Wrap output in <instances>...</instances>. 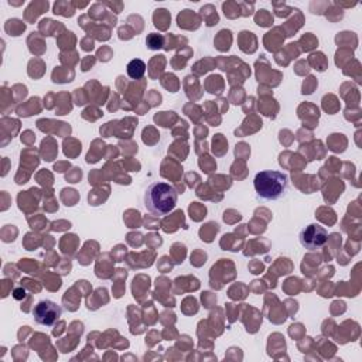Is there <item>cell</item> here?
<instances>
[{
	"mask_svg": "<svg viewBox=\"0 0 362 362\" xmlns=\"http://www.w3.org/2000/svg\"><path fill=\"white\" fill-rule=\"evenodd\" d=\"M179 200V193L176 188L167 183L163 181H155L152 183L148 190L144 191V207L146 209L156 216H165L169 212H172Z\"/></svg>",
	"mask_w": 362,
	"mask_h": 362,
	"instance_id": "1",
	"label": "cell"
},
{
	"mask_svg": "<svg viewBox=\"0 0 362 362\" xmlns=\"http://www.w3.org/2000/svg\"><path fill=\"white\" fill-rule=\"evenodd\" d=\"M253 187L260 200L276 201L284 197L288 188V176L283 172L265 170L255 176Z\"/></svg>",
	"mask_w": 362,
	"mask_h": 362,
	"instance_id": "2",
	"label": "cell"
},
{
	"mask_svg": "<svg viewBox=\"0 0 362 362\" xmlns=\"http://www.w3.org/2000/svg\"><path fill=\"white\" fill-rule=\"evenodd\" d=\"M62 316V309L51 300H41L33 309L34 321L39 326L53 327Z\"/></svg>",
	"mask_w": 362,
	"mask_h": 362,
	"instance_id": "3",
	"label": "cell"
},
{
	"mask_svg": "<svg viewBox=\"0 0 362 362\" xmlns=\"http://www.w3.org/2000/svg\"><path fill=\"white\" fill-rule=\"evenodd\" d=\"M300 244L309 251H317L327 244L328 231L320 224H310L300 231Z\"/></svg>",
	"mask_w": 362,
	"mask_h": 362,
	"instance_id": "4",
	"label": "cell"
},
{
	"mask_svg": "<svg viewBox=\"0 0 362 362\" xmlns=\"http://www.w3.org/2000/svg\"><path fill=\"white\" fill-rule=\"evenodd\" d=\"M126 72H127L129 78H132V80H140V78H143L144 72H146V64H144V61L140 60V58H134V60H132V61L127 64Z\"/></svg>",
	"mask_w": 362,
	"mask_h": 362,
	"instance_id": "5",
	"label": "cell"
},
{
	"mask_svg": "<svg viewBox=\"0 0 362 362\" xmlns=\"http://www.w3.org/2000/svg\"><path fill=\"white\" fill-rule=\"evenodd\" d=\"M163 40H165V39H163L162 36L153 33V34H149L146 43H148V46H149L151 50H159V48L163 47Z\"/></svg>",
	"mask_w": 362,
	"mask_h": 362,
	"instance_id": "6",
	"label": "cell"
},
{
	"mask_svg": "<svg viewBox=\"0 0 362 362\" xmlns=\"http://www.w3.org/2000/svg\"><path fill=\"white\" fill-rule=\"evenodd\" d=\"M25 298H26V292L23 291V288H18V291H15V299L22 300Z\"/></svg>",
	"mask_w": 362,
	"mask_h": 362,
	"instance_id": "7",
	"label": "cell"
}]
</instances>
